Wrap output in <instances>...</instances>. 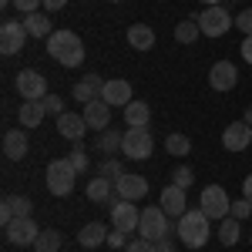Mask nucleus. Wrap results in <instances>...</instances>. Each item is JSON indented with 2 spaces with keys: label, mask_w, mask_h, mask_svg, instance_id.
Here are the masks:
<instances>
[{
  "label": "nucleus",
  "mask_w": 252,
  "mask_h": 252,
  "mask_svg": "<svg viewBox=\"0 0 252 252\" xmlns=\"http://www.w3.org/2000/svg\"><path fill=\"white\" fill-rule=\"evenodd\" d=\"M97 175H104V178L118 182V178L125 175V168H121V161H118V158H104V161H101V168H97Z\"/></svg>",
  "instance_id": "nucleus-33"
},
{
  "label": "nucleus",
  "mask_w": 252,
  "mask_h": 252,
  "mask_svg": "<svg viewBox=\"0 0 252 252\" xmlns=\"http://www.w3.org/2000/svg\"><path fill=\"white\" fill-rule=\"evenodd\" d=\"M31 209H34V202H31L27 195H7V198H3V205H0V222H3V229H7L14 219L31 215Z\"/></svg>",
  "instance_id": "nucleus-15"
},
{
  "label": "nucleus",
  "mask_w": 252,
  "mask_h": 252,
  "mask_svg": "<svg viewBox=\"0 0 252 252\" xmlns=\"http://www.w3.org/2000/svg\"><path fill=\"white\" fill-rule=\"evenodd\" d=\"M239 219H232V215H229V219H222V222H219V242H222V246H235V242H239Z\"/></svg>",
  "instance_id": "nucleus-30"
},
{
  "label": "nucleus",
  "mask_w": 252,
  "mask_h": 252,
  "mask_svg": "<svg viewBox=\"0 0 252 252\" xmlns=\"http://www.w3.org/2000/svg\"><path fill=\"white\" fill-rule=\"evenodd\" d=\"M242 61H246V64H252V37L242 40Z\"/></svg>",
  "instance_id": "nucleus-42"
},
{
  "label": "nucleus",
  "mask_w": 252,
  "mask_h": 252,
  "mask_svg": "<svg viewBox=\"0 0 252 252\" xmlns=\"http://www.w3.org/2000/svg\"><path fill=\"white\" fill-rule=\"evenodd\" d=\"M115 195H118V198H125V202H138V198H145V195H148V182H145L141 175L125 172L115 182Z\"/></svg>",
  "instance_id": "nucleus-14"
},
{
  "label": "nucleus",
  "mask_w": 252,
  "mask_h": 252,
  "mask_svg": "<svg viewBox=\"0 0 252 252\" xmlns=\"http://www.w3.org/2000/svg\"><path fill=\"white\" fill-rule=\"evenodd\" d=\"M34 249H37V252H58L61 249V232H58V229H40Z\"/></svg>",
  "instance_id": "nucleus-31"
},
{
  "label": "nucleus",
  "mask_w": 252,
  "mask_h": 252,
  "mask_svg": "<svg viewBox=\"0 0 252 252\" xmlns=\"http://www.w3.org/2000/svg\"><path fill=\"white\" fill-rule=\"evenodd\" d=\"M158 205L165 209L168 219H182L185 215V189L182 185H168V189H161V198H158Z\"/></svg>",
  "instance_id": "nucleus-16"
},
{
  "label": "nucleus",
  "mask_w": 252,
  "mask_h": 252,
  "mask_svg": "<svg viewBox=\"0 0 252 252\" xmlns=\"http://www.w3.org/2000/svg\"><path fill=\"white\" fill-rule=\"evenodd\" d=\"M209 215L202 212V209H185V215L178 219V239H182V246H189V249H202L205 242H209Z\"/></svg>",
  "instance_id": "nucleus-2"
},
{
  "label": "nucleus",
  "mask_w": 252,
  "mask_h": 252,
  "mask_svg": "<svg viewBox=\"0 0 252 252\" xmlns=\"http://www.w3.org/2000/svg\"><path fill=\"white\" fill-rule=\"evenodd\" d=\"M78 242L84 246V249H94V246H101V242H108V225H104V222H88V225L78 232Z\"/></svg>",
  "instance_id": "nucleus-24"
},
{
  "label": "nucleus",
  "mask_w": 252,
  "mask_h": 252,
  "mask_svg": "<svg viewBox=\"0 0 252 252\" xmlns=\"http://www.w3.org/2000/svg\"><path fill=\"white\" fill-rule=\"evenodd\" d=\"M222 145H225V152H246L252 145V125L232 121V125L222 131Z\"/></svg>",
  "instance_id": "nucleus-13"
},
{
  "label": "nucleus",
  "mask_w": 252,
  "mask_h": 252,
  "mask_svg": "<svg viewBox=\"0 0 252 252\" xmlns=\"http://www.w3.org/2000/svg\"><path fill=\"white\" fill-rule=\"evenodd\" d=\"M44 104H47V115H64V97L47 94V97H44Z\"/></svg>",
  "instance_id": "nucleus-40"
},
{
  "label": "nucleus",
  "mask_w": 252,
  "mask_h": 252,
  "mask_svg": "<svg viewBox=\"0 0 252 252\" xmlns=\"http://www.w3.org/2000/svg\"><path fill=\"white\" fill-rule=\"evenodd\" d=\"M198 34H202V27H198V14H192L189 20H182V24L175 27V40H178V44H195Z\"/></svg>",
  "instance_id": "nucleus-28"
},
{
  "label": "nucleus",
  "mask_w": 252,
  "mask_h": 252,
  "mask_svg": "<svg viewBox=\"0 0 252 252\" xmlns=\"http://www.w3.org/2000/svg\"><path fill=\"white\" fill-rule=\"evenodd\" d=\"M101 97H104L111 108H128V104H131V84L121 81V78L104 81V94H101Z\"/></svg>",
  "instance_id": "nucleus-20"
},
{
  "label": "nucleus",
  "mask_w": 252,
  "mask_h": 252,
  "mask_svg": "<svg viewBox=\"0 0 252 252\" xmlns=\"http://www.w3.org/2000/svg\"><path fill=\"white\" fill-rule=\"evenodd\" d=\"M84 121H88V128H97V131H104L108 125H111V104L104 101V97H97L91 104H84Z\"/></svg>",
  "instance_id": "nucleus-17"
},
{
  "label": "nucleus",
  "mask_w": 252,
  "mask_h": 252,
  "mask_svg": "<svg viewBox=\"0 0 252 252\" xmlns=\"http://www.w3.org/2000/svg\"><path fill=\"white\" fill-rule=\"evenodd\" d=\"M249 215H252V202H249V198L232 202V219H239V222H242V219H249Z\"/></svg>",
  "instance_id": "nucleus-37"
},
{
  "label": "nucleus",
  "mask_w": 252,
  "mask_h": 252,
  "mask_svg": "<svg viewBox=\"0 0 252 252\" xmlns=\"http://www.w3.org/2000/svg\"><path fill=\"white\" fill-rule=\"evenodd\" d=\"M17 118H20V128H37L40 121L47 118V104L44 101H20Z\"/></svg>",
  "instance_id": "nucleus-21"
},
{
  "label": "nucleus",
  "mask_w": 252,
  "mask_h": 252,
  "mask_svg": "<svg viewBox=\"0 0 252 252\" xmlns=\"http://www.w3.org/2000/svg\"><path fill=\"white\" fill-rule=\"evenodd\" d=\"M192 182H195V172L189 168V165H178V168L172 172V185H182V189H189Z\"/></svg>",
  "instance_id": "nucleus-34"
},
{
  "label": "nucleus",
  "mask_w": 252,
  "mask_h": 252,
  "mask_svg": "<svg viewBox=\"0 0 252 252\" xmlns=\"http://www.w3.org/2000/svg\"><path fill=\"white\" fill-rule=\"evenodd\" d=\"M61 7H67V0H44V10L51 14V10H61Z\"/></svg>",
  "instance_id": "nucleus-44"
},
{
  "label": "nucleus",
  "mask_w": 252,
  "mask_h": 252,
  "mask_svg": "<svg viewBox=\"0 0 252 252\" xmlns=\"http://www.w3.org/2000/svg\"><path fill=\"white\" fill-rule=\"evenodd\" d=\"M14 7H17L20 14L27 17V14H34V10H40V7H44V0H14Z\"/></svg>",
  "instance_id": "nucleus-39"
},
{
  "label": "nucleus",
  "mask_w": 252,
  "mask_h": 252,
  "mask_svg": "<svg viewBox=\"0 0 252 252\" xmlns=\"http://www.w3.org/2000/svg\"><path fill=\"white\" fill-rule=\"evenodd\" d=\"M158 252H175V242H172V235H165V239H158Z\"/></svg>",
  "instance_id": "nucleus-43"
},
{
  "label": "nucleus",
  "mask_w": 252,
  "mask_h": 252,
  "mask_svg": "<svg viewBox=\"0 0 252 252\" xmlns=\"http://www.w3.org/2000/svg\"><path fill=\"white\" fill-rule=\"evenodd\" d=\"M121 141H125V135H118L115 128H104V131H97V152H104V155H115V152H121Z\"/></svg>",
  "instance_id": "nucleus-29"
},
{
  "label": "nucleus",
  "mask_w": 252,
  "mask_h": 252,
  "mask_svg": "<svg viewBox=\"0 0 252 252\" xmlns=\"http://www.w3.org/2000/svg\"><path fill=\"white\" fill-rule=\"evenodd\" d=\"M67 158H71V165L78 168V175L88 172V152H84V145H74V152H71Z\"/></svg>",
  "instance_id": "nucleus-35"
},
{
  "label": "nucleus",
  "mask_w": 252,
  "mask_h": 252,
  "mask_svg": "<svg viewBox=\"0 0 252 252\" xmlns=\"http://www.w3.org/2000/svg\"><path fill=\"white\" fill-rule=\"evenodd\" d=\"M235 20L229 17V10L222 7V3H215V7H205L202 14H198V27H202V34L205 37H222V34H229V27H232Z\"/></svg>",
  "instance_id": "nucleus-6"
},
{
  "label": "nucleus",
  "mask_w": 252,
  "mask_h": 252,
  "mask_svg": "<svg viewBox=\"0 0 252 252\" xmlns=\"http://www.w3.org/2000/svg\"><path fill=\"white\" fill-rule=\"evenodd\" d=\"M24 27H27V34H31V37H51V34H54V31H51V20H47L44 10L27 14V17H24Z\"/></svg>",
  "instance_id": "nucleus-26"
},
{
  "label": "nucleus",
  "mask_w": 252,
  "mask_h": 252,
  "mask_svg": "<svg viewBox=\"0 0 252 252\" xmlns=\"http://www.w3.org/2000/svg\"><path fill=\"white\" fill-rule=\"evenodd\" d=\"M58 131L67 138V141H81L84 131H88V121H84V115L64 111V115H58Z\"/></svg>",
  "instance_id": "nucleus-19"
},
{
  "label": "nucleus",
  "mask_w": 252,
  "mask_h": 252,
  "mask_svg": "<svg viewBox=\"0 0 252 252\" xmlns=\"http://www.w3.org/2000/svg\"><path fill=\"white\" fill-rule=\"evenodd\" d=\"M242 198L252 202V175H246V182H242Z\"/></svg>",
  "instance_id": "nucleus-45"
},
{
  "label": "nucleus",
  "mask_w": 252,
  "mask_h": 252,
  "mask_svg": "<svg viewBox=\"0 0 252 252\" xmlns=\"http://www.w3.org/2000/svg\"><path fill=\"white\" fill-rule=\"evenodd\" d=\"M101 94H104L101 74H84V78L74 84V101H81V104H91V101H97Z\"/></svg>",
  "instance_id": "nucleus-18"
},
{
  "label": "nucleus",
  "mask_w": 252,
  "mask_h": 252,
  "mask_svg": "<svg viewBox=\"0 0 252 252\" xmlns=\"http://www.w3.org/2000/svg\"><path fill=\"white\" fill-rule=\"evenodd\" d=\"M47 54L64 67H81L84 64V40L74 31H54L47 37Z\"/></svg>",
  "instance_id": "nucleus-1"
},
{
  "label": "nucleus",
  "mask_w": 252,
  "mask_h": 252,
  "mask_svg": "<svg viewBox=\"0 0 252 252\" xmlns=\"http://www.w3.org/2000/svg\"><path fill=\"white\" fill-rule=\"evenodd\" d=\"M3 155L10 158V161L27 158V135H24V128H10L3 135Z\"/></svg>",
  "instance_id": "nucleus-22"
},
{
  "label": "nucleus",
  "mask_w": 252,
  "mask_h": 252,
  "mask_svg": "<svg viewBox=\"0 0 252 252\" xmlns=\"http://www.w3.org/2000/svg\"><path fill=\"white\" fill-rule=\"evenodd\" d=\"M235 27H239V31L246 34V37H252V7H246V10H242V14L235 17Z\"/></svg>",
  "instance_id": "nucleus-36"
},
{
  "label": "nucleus",
  "mask_w": 252,
  "mask_h": 252,
  "mask_svg": "<svg viewBox=\"0 0 252 252\" xmlns=\"http://www.w3.org/2000/svg\"><path fill=\"white\" fill-rule=\"evenodd\" d=\"M246 125H252V111H246Z\"/></svg>",
  "instance_id": "nucleus-47"
},
{
  "label": "nucleus",
  "mask_w": 252,
  "mask_h": 252,
  "mask_svg": "<svg viewBox=\"0 0 252 252\" xmlns=\"http://www.w3.org/2000/svg\"><path fill=\"white\" fill-rule=\"evenodd\" d=\"M111 195H115V182H111V178L94 175V178L88 182V198H91V202H108Z\"/></svg>",
  "instance_id": "nucleus-27"
},
{
  "label": "nucleus",
  "mask_w": 252,
  "mask_h": 252,
  "mask_svg": "<svg viewBox=\"0 0 252 252\" xmlns=\"http://www.w3.org/2000/svg\"><path fill=\"white\" fill-rule=\"evenodd\" d=\"M27 27H24V20H3V27H0V51L10 58V54H17L24 51V44H27Z\"/></svg>",
  "instance_id": "nucleus-9"
},
{
  "label": "nucleus",
  "mask_w": 252,
  "mask_h": 252,
  "mask_svg": "<svg viewBox=\"0 0 252 252\" xmlns=\"http://www.w3.org/2000/svg\"><path fill=\"white\" fill-rule=\"evenodd\" d=\"M202 3H205V7H215V3H222V0H202Z\"/></svg>",
  "instance_id": "nucleus-46"
},
{
  "label": "nucleus",
  "mask_w": 252,
  "mask_h": 252,
  "mask_svg": "<svg viewBox=\"0 0 252 252\" xmlns=\"http://www.w3.org/2000/svg\"><path fill=\"white\" fill-rule=\"evenodd\" d=\"M3 235H7L10 246H34L37 235H40V225L31 219V215H24V219H14V222L3 229Z\"/></svg>",
  "instance_id": "nucleus-8"
},
{
  "label": "nucleus",
  "mask_w": 252,
  "mask_h": 252,
  "mask_svg": "<svg viewBox=\"0 0 252 252\" xmlns=\"http://www.w3.org/2000/svg\"><path fill=\"white\" fill-rule=\"evenodd\" d=\"M128 252H158V242H152V239H135V242H128Z\"/></svg>",
  "instance_id": "nucleus-38"
},
{
  "label": "nucleus",
  "mask_w": 252,
  "mask_h": 252,
  "mask_svg": "<svg viewBox=\"0 0 252 252\" xmlns=\"http://www.w3.org/2000/svg\"><path fill=\"white\" fill-rule=\"evenodd\" d=\"M148 121H152V108L145 101H131L125 108V125L128 128H148Z\"/></svg>",
  "instance_id": "nucleus-25"
},
{
  "label": "nucleus",
  "mask_w": 252,
  "mask_h": 252,
  "mask_svg": "<svg viewBox=\"0 0 252 252\" xmlns=\"http://www.w3.org/2000/svg\"><path fill=\"white\" fill-rule=\"evenodd\" d=\"M138 222H141V209H135V202H118L111 205V225L121 232H138Z\"/></svg>",
  "instance_id": "nucleus-11"
},
{
  "label": "nucleus",
  "mask_w": 252,
  "mask_h": 252,
  "mask_svg": "<svg viewBox=\"0 0 252 252\" xmlns=\"http://www.w3.org/2000/svg\"><path fill=\"white\" fill-rule=\"evenodd\" d=\"M152 148H155V141H152V131H148V128H128V131H125L121 155L135 158V161H145V158L152 155Z\"/></svg>",
  "instance_id": "nucleus-7"
},
{
  "label": "nucleus",
  "mask_w": 252,
  "mask_h": 252,
  "mask_svg": "<svg viewBox=\"0 0 252 252\" xmlns=\"http://www.w3.org/2000/svg\"><path fill=\"white\" fill-rule=\"evenodd\" d=\"M125 235H128V232H121V229H111V232H108V246L121 249V246H125Z\"/></svg>",
  "instance_id": "nucleus-41"
},
{
  "label": "nucleus",
  "mask_w": 252,
  "mask_h": 252,
  "mask_svg": "<svg viewBox=\"0 0 252 252\" xmlns=\"http://www.w3.org/2000/svg\"><path fill=\"white\" fill-rule=\"evenodd\" d=\"M128 47L135 51H152L155 47V31L148 24H131L128 27Z\"/></svg>",
  "instance_id": "nucleus-23"
},
{
  "label": "nucleus",
  "mask_w": 252,
  "mask_h": 252,
  "mask_svg": "<svg viewBox=\"0 0 252 252\" xmlns=\"http://www.w3.org/2000/svg\"><path fill=\"white\" fill-rule=\"evenodd\" d=\"M138 235L141 239H165V235H172V222H168V215L161 205H152V209H141V222H138Z\"/></svg>",
  "instance_id": "nucleus-4"
},
{
  "label": "nucleus",
  "mask_w": 252,
  "mask_h": 252,
  "mask_svg": "<svg viewBox=\"0 0 252 252\" xmlns=\"http://www.w3.org/2000/svg\"><path fill=\"white\" fill-rule=\"evenodd\" d=\"M17 91H20L24 101H44V97H47V81H44V74H37L34 67H27V71L17 74Z\"/></svg>",
  "instance_id": "nucleus-10"
},
{
  "label": "nucleus",
  "mask_w": 252,
  "mask_h": 252,
  "mask_svg": "<svg viewBox=\"0 0 252 252\" xmlns=\"http://www.w3.org/2000/svg\"><path fill=\"white\" fill-rule=\"evenodd\" d=\"M235 84H239V71H235L232 61L212 64V71H209V88H212V91H232Z\"/></svg>",
  "instance_id": "nucleus-12"
},
{
  "label": "nucleus",
  "mask_w": 252,
  "mask_h": 252,
  "mask_svg": "<svg viewBox=\"0 0 252 252\" xmlns=\"http://www.w3.org/2000/svg\"><path fill=\"white\" fill-rule=\"evenodd\" d=\"M198 205H202V212L209 215L212 222H222V219L232 215V202H229V195H225L222 185H209V189H202Z\"/></svg>",
  "instance_id": "nucleus-5"
},
{
  "label": "nucleus",
  "mask_w": 252,
  "mask_h": 252,
  "mask_svg": "<svg viewBox=\"0 0 252 252\" xmlns=\"http://www.w3.org/2000/svg\"><path fill=\"white\" fill-rule=\"evenodd\" d=\"M165 152L175 155V158H185L189 152H192V141H189L185 135H168L165 138Z\"/></svg>",
  "instance_id": "nucleus-32"
},
{
  "label": "nucleus",
  "mask_w": 252,
  "mask_h": 252,
  "mask_svg": "<svg viewBox=\"0 0 252 252\" xmlns=\"http://www.w3.org/2000/svg\"><path fill=\"white\" fill-rule=\"evenodd\" d=\"M74 178H78V168L71 165V158H54L47 161V192L64 198V195L74 192Z\"/></svg>",
  "instance_id": "nucleus-3"
}]
</instances>
